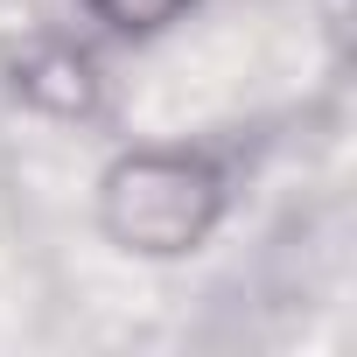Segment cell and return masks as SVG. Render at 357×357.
<instances>
[{"mask_svg": "<svg viewBox=\"0 0 357 357\" xmlns=\"http://www.w3.org/2000/svg\"><path fill=\"white\" fill-rule=\"evenodd\" d=\"M77 8H84L112 43H161L168 29H183L204 0H77Z\"/></svg>", "mask_w": 357, "mask_h": 357, "instance_id": "7a4b0ae2", "label": "cell"}, {"mask_svg": "<svg viewBox=\"0 0 357 357\" xmlns=\"http://www.w3.org/2000/svg\"><path fill=\"white\" fill-rule=\"evenodd\" d=\"M231 218V168L204 140H133L91 183V225L119 259L183 266Z\"/></svg>", "mask_w": 357, "mask_h": 357, "instance_id": "6da1fadb", "label": "cell"}]
</instances>
